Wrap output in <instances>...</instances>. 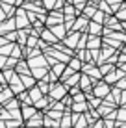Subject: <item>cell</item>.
Wrapping results in <instances>:
<instances>
[{
  "label": "cell",
  "mask_w": 126,
  "mask_h": 128,
  "mask_svg": "<svg viewBox=\"0 0 126 128\" xmlns=\"http://www.w3.org/2000/svg\"><path fill=\"white\" fill-rule=\"evenodd\" d=\"M117 117H119V119H126V108L119 110V112H117Z\"/></svg>",
  "instance_id": "f546056e"
},
{
  "label": "cell",
  "mask_w": 126,
  "mask_h": 128,
  "mask_svg": "<svg viewBox=\"0 0 126 128\" xmlns=\"http://www.w3.org/2000/svg\"><path fill=\"white\" fill-rule=\"evenodd\" d=\"M80 67H82V61L78 58H72L71 61H69V69L74 70V72H76V70H80Z\"/></svg>",
  "instance_id": "ac0fdd59"
},
{
  "label": "cell",
  "mask_w": 126,
  "mask_h": 128,
  "mask_svg": "<svg viewBox=\"0 0 126 128\" xmlns=\"http://www.w3.org/2000/svg\"><path fill=\"white\" fill-rule=\"evenodd\" d=\"M82 28H84L85 32H87V28H89V22H87V19H85V17H80L78 20H74V28H72V30L78 32V30H82Z\"/></svg>",
  "instance_id": "8fae6325"
},
{
  "label": "cell",
  "mask_w": 126,
  "mask_h": 128,
  "mask_svg": "<svg viewBox=\"0 0 126 128\" xmlns=\"http://www.w3.org/2000/svg\"><path fill=\"white\" fill-rule=\"evenodd\" d=\"M123 72H126V63L123 65Z\"/></svg>",
  "instance_id": "e575fe53"
},
{
  "label": "cell",
  "mask_w": 126,
  "mask_h": 128,
  "mask_svg": "<svg viewBox=\"0 0 126 128\" xmlns=\"http://www.w3.org/2000/svg\"><path fill=\"white\" fill-rule=\"evenodd\" d=\"M28 95H30V98H32L33 104L39 102V100L43 98V93H41V89H39V87H32V89L28 91Z\"/></svg>",
  "instance_id": "30bf717a"
},
{
  "label": "cell",
  "mask_w": 126,
  "mask_h": 128,
  "mask_svg": "<svg viewBox=\"0 0 126 128\" xmlns=\"http://www.w3.org/2000/svg\"><path fill=\"white\" fill-rule=\"evenodd\" d=\"M80 39H82V34H80V32H72V34H69L67 37L63 39V43H65L69 48H76L78 45H80Z\"/></svg>",
  "instance_id": "5b68a950"
},
{
  "label": "cell",
  "mask_w": 126,
  "mask_h": 128,
  "mask_svg": "<svg viewBox=\"0 0 126 128\" xmlns=\"http://www.w3.org/2000/svg\"><path fill=\"white\" fill-rule=\"evenodd\" d=\"M98 8H100V11H104V13H111V11H113V10H111V8H110V4L106 2V0L98 4Z\"/></svg>",
  "instance_id": "603a6c76"
},
{
  "label": "cell",
  "mask_w": 126,
  "mask_h": 128,
  "mask_svg": "<svg viewBox=\"0 0 126 128\" xmlns=\"http://www.w3.org/2000/svg\"><path fill=\"white\" fill-rule=\"evenodd\" d=\"M87 32H89L91 35H98V34H102V24H97V22H93V20H91Z\"/></svg>",
  "instance_id": "4fadbf2b"
},
{
  "label": "cell",
  "mask_w": 126,
  "mask_h": 128,
  "mask_svg": "<svg viewBox=\"0 0 126 128\" xmlns=\"http://www.w3.org/2000/svg\"><path fill=\"white\" fill-rule=\"evenodd\" d=\"M20 112H22V117L24 119H32V117H35L37 115V108L35 106H22V110H20Z\"/></svg>",
  "instance_id": "ba28073f"
},
{
  "label": "cell",
  "mask_w": 126,
  "mask_h": 128,
  "mask_svg": "<svg viewBox=\"0 0 126 128\" xmlns=\"http://www.w3.org/2000/svg\"><path fill=\"white\" fill-rule=\"evenodd\" d=\"M63 67H65L63 63H56V65H54V69H52V74H54L56 78L61 76V74H63Z\"/></svg>",
  "instance_id": "ffe728a7"
},
{
  "label": "cell",
  "mask_w": 126,
  "mask_h": 128,
  "mask_svg": "<svg viewBox=\"0 0 126 128\" xmlns=\"http://www.w3.org/2000/svg\"><path fill=\"white\" fill-rule=\"evenodd\" d=\"M65 93H67V86H61V84H52V87H50V98L52 100H61L65 98Z\"/></svg>",
  "instance_id": "7a4b0ae2"
},
{
  "label": "cell",
  "mask_w": 126,
  "mask_h": 128,
  "mask_svg": "<svg viewBox=\"0 0 126 128\" xmlns=\"http://www.w3.org/2000/svg\"><path fill=\"white\" fill-rule=\"evenodd\" d=\"M80 74H78V72H74V76H71V78H67V80H65V86H67V87H72V86H76V84L78 82H80Z\"/></svg>",
  "instance_id": "e0dca14e"
},
{
  "label": "cell",
  "mask_w": 126,
  "mask_h": 128,
  "mask_svg": "<svg viewBox=\"0 0 126 128\" xmlns=\"http://www.w3.org/2000/svg\"><path fill=\"white\" fill-rule=\"evenodd\" d=\"M26 2H30V4H41L43 0H26Z\"/></svg>",
  "instance_id": "d6a6232c"
},
{
  "label": "cell",
  "mask_w": 126,
  "mask_h": 128,
  "mask_svg": "<svg viewBox=\"0 0 126 128\" xmlns=\"http://www.w3.org/2000/svg\"><path fill=\"white\" fill-rule=\"evenodd\" d=\"M71 2H72V6H74V4H76L78 8H82V4H84L85 0H71Z\"/></svg>",
  "instance_id": "4dcf8cb0"
},
{
  "label": "cell",
  "mask_w": 126,
  "mask_h": 128,
  "mask_svg": "<svg viewBox=\"0 0 126 128\" xmlns=\"http://www.w3.org/2000/svg\"><path fill=\"white\" fill-rule=\"evenodd\" d=\"M95 128H104V121H98L97 124H95Z\"/></svg>",
  "instance_id": "1f68e13d"
},
{
  "label": "cell",
  "mask_w": 126,
  "mask_h": 128,
  "mask_svg": "<svg viewBox=\"0 0 126 128\" xmlns=\"http://www.w3.org/2000/svg\"><path fill=\"white\" fill-rule=\"evenodd\" d=\"M106 2H108V4H111V10H113V11H117L123 0H106Z\"/></svg>",
  "instance_id": "484cf974"
},
{
  "label": "cell",
  "mask_w": 126,
  "mask_h": 128,
  "mask_svg": "<svg viewBox=\"0 0 126 128\" xmlns=\"http://www.w3.org/2000/svg\"><path fill=\"white\" fill-rule=\"evenodd\" d=\"M20 56H22V54H20V46H19V45H15V48H13V52H11V56H9V58H15V60H19Z\"/></svg>",
  "instance_id": "cb8c5ba5"
},
{
  "label": "cell",
  "mask_w": 126,
  "mask_h": 128,
  "mask_svg": "<svg viewBox=\"0 0 126 128\" xmlns=\"http://www.w3.org/2000/svg\"><path fill=\"white\" fill-rule=\"evenodd\" d=\"M100 72H102V74L113 72V67H111V65H100Z\"/></svg>",
  "instance_id": "4316f807"
},
{
  "label": "cell",
  "mask_w": 126,
  "mask_h": 128,
  "mask_svg": "<svg viewBox=\"0 0 126 128\" xmlns=\"http://www.w3.org/2000/svg\"><path fill=\"white\" fill-rule=\"evenodd\" d=\"M72 110H74V112H84V110H87V104L85 102H78V104L72 106Z\"/></svg>",
  "instance_id": "d4e9b609"
},
{
  "label": "cell",
  "mask_w": 126,
  "mask_h": 128,
  "mask_svg": "<svg viewBox=\"0 0 126 128\" xmlns=\"http://www.w3.org/2000/svg\"><path fill=\"white\" fill-rule=\"evenodd\" d=\"M108 26H110V32L111 30H123V24L117 20V17H111V19L108 20Z\"/></svg>",
  "instance_id": "9a60e30c"
},
{
  "label": "cell",
  "mask_w": 126,
  "mask_h": 128,
  "mask_svg": "<svg viewBox=\"0 0 126 128\" xmlns=\"http://www.w3.org/2000/svg\"><path fill=\"white\" fill-rule=\"evenodd\" d=\"M20 80H22L24 87H28V89H32V87L35 86V78H33L32 74H26V76H20Z\"/></svg>",
  "instance_id": "5bb4252c"
},
{
  "label": "cell",
  "mask_w": 126,
  "mask_h": 128,
  "mask_svg": "<svg viewBox=\"0 0 126 128\" xmlns=\"http://www.w3.org/2000/svg\"><path fill=\"white\" fill-rule=\"evenodd\" d=\"M46 102H48V98H46V96H43V98L39 100V102H35L33 106H35V108H45V106H46Z\"/></svg>",
  "instance_id": "83f0119b"
},
{
  "label": "cell",
  "mask_w": 126,
  "mask_h": 128,
  "mask_svg": "<svg viewBox=\"0 0 126 128\" xmlns=\"http://www.w3.org/2000/svg\"><path fill=\"white\" fill-rule=\"evenodd\" d=\"M15 30H17V20H15V17H13V19L4 20V22H0V35H7V34L15 32Z\"/></svg>",
  "instance_id": "3957f363"
},
{
  "label": "cell",
  "mask_w": 126,
  "mask_h": 128,
  "mask_svg": "<svg viewBox=\"0 0 126 128\" xmlns=\"http://www.w3.org/2000/svg\"><path fill=\"white\" fill-rule=\"evenodd\" d=\"M91 82H93V80H91L89 76H82V78H80V87H82L84 91H87V89H91V86H93Z\"/></svg>",
  "instance_id": "2e32d148"
},
{
  "label": "cell",
  "mask_w": 126,
  "mask_h": 128,
  "mask_svg": "<svg viewBox=\"0 0 126 128\" xmlns=\"http://www.w3.org/2000/svg\"><path fill=\"white\" fill-rule=\"evenodd\" d=\"M15 20H17V30H28L30 19H28V13H26V10H22V8H17Z\"/></svg>",
  "instance_id": "6da1fadb"
},
{
  "label": "cell",
  "mask_w": 126,
  "mask_h": 128,
  "mask_svg": "<svg viewBox=\"0 0 126 128\" xmlns=\"http://www.w3.org/2000/svg\"><path fill=\"white\" fill-rule=\"evenodd\" d=\"M93 22H97V24H102L104 22V11L98 10L97 13H95V17H93Z\"/></svg>",
  "instance_id": "44dd1931"
},
{
  "label": "cell",
  "mask_w": 126,
  "mask_h": 128,
  "mask_svg": "<svg viewBox=\"0 0 126 128\" xmlns=\"http://www.w3.org/2000/svg\"><path fill=\"white\" fill-rule=\"evenodd\" d=\"M13 91L9 89V86L7 87H0V104H7L9 100H13Z\"/></svg>",
  "instance_id": "8992f818"
},
{
  "label": "cell",
  "mask_w": 126,
  "mask_h": 128,
  "mask_svg": "<svg viewBox=\"0 0 126 128\" xmlns=\"http://www.w3.org/2000/svg\"><path fill=\"white\" fill-rule=\"evenodd\" d=\"M123 30H124V32H126V22H123Z\"/></svg>",
  "instance_id": "d590c367"
},
{
  "label": "cell",
  "mask_w": 126,
  "mask_h": 128,
  "mask_svg": "<svg viewBox=\"0 0 126 128\" xmlns=\"http://www.w3.org/2000/svg\"><path fill=\"white\" fill-rule=\"evenodd\" d=\"M115 17H117V20H123V22H126V6L119 8V10L115 11Z\"/></svg>",
  "instance_id": "d6986e66"
},
{
  "label": "cell",
  "mask_w": 126,
  "mask_h": 128,
  "mask_svg": "<svg viewBox=\"0 0 126 128\" xmlns=\"http://www.w3.org/2000/svg\"><path fill=\"white\" fill-rule=\"evenodd\" d=\"M121 96H123V98H121V102H123V104H124V102H126V91H124V93H123V95H121Z\"/></svg>",
  "instance_id": "836d02e7"
},
{
  "label": "cell",
  "mask_w": 126,
  "mask_h": 128,
  "mask_svg": "<svg viewBox=\"0 0 126 128\" xmlns=\"http://www.w3.org/2000/svg\"><path fill=\"white\" fill-rule=\"evenodd\" d=\"M89 41H87V48L89 50H97L98 46H100V37L98 35H89Z\"/></svg>",
  "instance_id": "9c48e42d"
},
{
  "label": "cell",
  "mask_w": 126,
  "mask_h": 128,
  "mask_svg": "<svg viewBox=\"0 0 126 128\" xmlns=\"http://www.w3.org/2000/svg\"><path fill=\"white\" fill-rule=\"evenodd\" d=\"M95 96L97 98H104V96H110V84H106V82H100V84H97L95 86Z\"/></svg>",
  "instance_id": "277c9868"
},
{
  "label": "cell",
  "mask_w": 126,
  "mask_h": 128,
  "mask_svg": "<svg viewBox=\"0 0 126 128\" xmlns=\"http://www.w3.org/2000/svg\"><path fill=\"white\" fill-rule=\"evenodd\" d=\"M39 35H41V39H45V43H56V41H58V37H56L50 30H41Z\"/></svg>",
  "instance_id": "7c38bea8"
},
{
  "label": "cell",
  "mask_w": 126,
  "mask_h": 128,
  "mask_svg": "<svg viewBox=\"0 0 126 128\" xmlns=\"http://www.w3.org/2000/svg\"><path fill=\"white\" fill-rule=\"evenodd\" d=\"M98 10L95 6H89V8H85L84 10V17H95V13H97Z\"/></svg>",
  "instance_id": "7402d4cb"
},
{
  "label": "cell",
  "mask_w": 126,
  "mask_h": 128,
  "mask_svg": "<svg viewBox=\"0 0 126 128\" xmlns=\"http://www.w3.org/2000/svg\"><path fill=\"white\" fill-rule=\"evenodd\" d=\"M50 32L56 35L58 39H65L67 37V28H65V24H58V26H52Z\"/></svg>",
  "instance_id": "52a82bcc"
},
{
  "label": "cell",
  "mask_w": 126,
  "mask_h": 128,
  "mask_svg": "<svg viewBox=\"0 0 126 128\" xmlns=\"http://www.w3.org/2000/svg\"><path fill=\"white\" fill-rule=\"evenodd\" d=\"M84 98H85V96L84 95H82V93H76L74 96H72V100H74V102L78 104V102H84Z\"/></svg>",
  "instance_id": "f1b7e54d"
}]
</instances>
